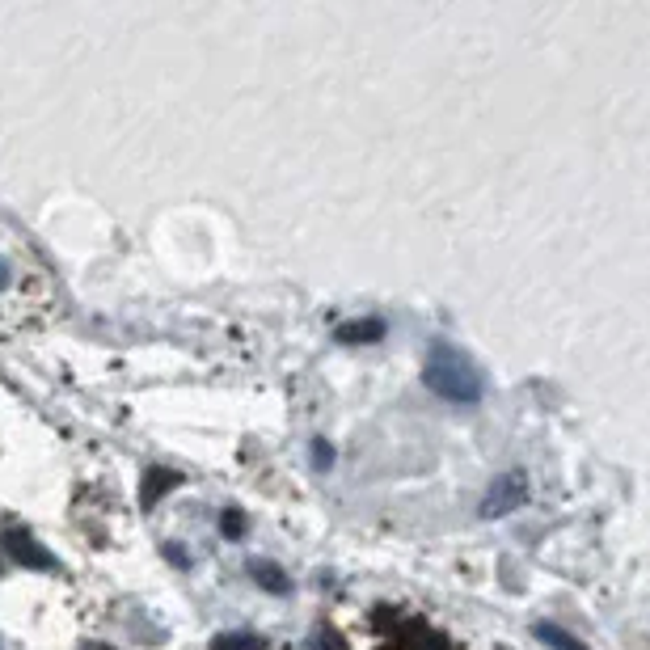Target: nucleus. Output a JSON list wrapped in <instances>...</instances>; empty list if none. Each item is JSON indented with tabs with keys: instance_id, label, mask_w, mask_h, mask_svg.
Listing matches in <instances>:
<instances>
[{
	"instance_id": "obj_1",
	"label": "nucleus",
	"mask_w": 650,
	"mask_h": 650,
	"mask_svg": "<svg viewBox=\"0 0 650 650\" xmlns=\"http://www.w3.org/2000/svg\"><path fill=\"white\" fill-rule=\"evenodd\" d=\"M423 385L435 397L452 401V406H473V401H482V393H486V376L477 372V363L465 351H456L452 342L435 338L427 351V363H423Z\"/></svg>"
},
{
	"instance_id": "obj_2",
	"label": "nucleus",
	"mask_w": 650,
	"mask_h": 650,
	"mask_svg": "<svg viewBox=\"0 0 650 650\" xmlns=\"http://www.w3.org/2000/svg\"><path fill=\"white\" fill-rule=\"evenodd\" d=\"M528 494H532L528 473H524V469H507V473L494 477V486L486 490L482 515H486V520H499V515H511L515 507H524V503H528Z\"/></svg>"
},
{
	"instance_id": "obj_3",
	"label": "nucleus",
	"mask_w": 650,
	"mask_h": 650,
	"mask_svg": "<svg viewBox=\"0 0 650 650\" xmlns=\"http://www.w3.org/2000/svg\"><path fill=\"white\" fill-rule=\"evenodd\" d=\"M338 342H376V338H385V321H376V317H363V321H347V325H338L334 330Z\"/></svg>"
},
{
	"instance_id": "obj_4",
	"label": "nucleus",
	"mask_w": 650,
	"mask_h": 650,
	"mask_svg": "<svg viewBox=\"0 0 650 650\" xmlns=\"http://www.w3.org/2000/svg\"><path fill=\"white\" fill-rule=\"evenodd\" d=\"M9 549L17 553V562H26V566H55V558H51V553H43V549H38L30 537H26V532H9Z\"/></svg>"
},
{
	"instance_id": "obj_5",
	"label": "nucleus",
	"mask_w": 650,
	"mask_h": 650,
	"mask_svg": "<svg viewBox=\"0 0 650 650\" xmlns=\"http://www.w3.org/2000/svg\"><path fill=\"white\" fill-rule=\"evenodd\" d=\"M537 638H541L549 650H587L575 634H566V629L553 625V621H537Z\"/></svg>"
},
{
	"instance_id": "obj_6",
	"label": "nucleus",
	"mask_w": 650,
	"mask_h": 650,
	"mask_svg": "<svg viewBox=\"0 0 650 650\" xmlns=\"http://www.w3.org/2000/svg\"><path fill=\"white\" fill-rule=\"evenodd\" d=\"M250 570H254V579H258L266 591H288V579H279V566H271V562H254Z\"/></svg>"
},
{
	"instance_id": "obj_7",
	"label": "nucleus",
	"mask_w": 650,
	"mask_h": 650,
	"mask_svg": "<svg viewBox=\"0 0 650 650\" xmlns=\"http://www.w3.org/2000/svg\"><path fill=\"white\" fill-rule=\"evenodd\" d=\"M212 650H262V638H254V634H228V638H216Z\"/></svg>"
},
{
	"instance_id": "obj_8",
	"label": "nucleus",
	"mask_w": 650,
	"mask_h": 650,
	"mask_svg": "<svg viewBox=\"0 0 650 650\" xmlns=\"http://www.w3.org/2000/svg\"><path fill=\"white\" fill-rule=\"evenodd\" d=\"M330 461H334V448L325 444V439H313V465L317 469H330Z\"/></svg>"
},
{
	"instance_id": "obj_9",
	"label": "nucleus",
	"mask_w": 650,
	"mask_h": 650,
	"mask_svg": "<svg viewBox=\"0 0 650 650\" xmlns=\"http://www.w3.org/2000/svg\"><path fill=\"white\" fill-rule=\"evenodd\" d=\"M241 528H245V515L241 511H228L224 515V532H228V537H241Z\"/></svg>"
}]
</instances>
